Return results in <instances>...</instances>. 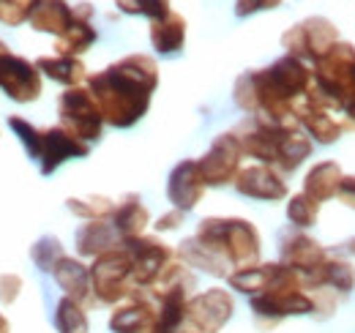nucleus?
I'll list each match as a JSON object with an SVG mask.
<instances>
[{
    "label": "nucleus",
    "mask_w": 355,
    "mask_h": 333,
    "mask_svg": "<svg viewBox=\"0 0 355 333\" xmlns=\"http://www.w3.org/2000/svg\"><path fill=\"white\" fill-rule=\"evenodd\" d=\"M336 42H339L336 28L322 17H309L282 36V44H284V49H290V55L314 58V60H320Z\"/></svg>",
    "instance_id": "0eeeda50"
},
{
    "label": "nucleus",
    "mask_w": 355,
    "mask_h": 333,
    "mask_svg": "<svg viewBox=\"0 0 355 333\" xmlns=\"http://www.w3.org/2000/svg\"><path fill=\"white\" fill-rule=\"evenodd\" d=\"M339 183H342V169L334 162H322L306 175L304 194H309L314 203H325L328 197H334L339 191Z\"/></svg>",
    "instance_id": "aec40b11"
},
{
    "label": "nucleus",
    "mask_w": 355,
    "mask_h": 333,
    "mask_svg": "<svg viewBox=\"0 0 355 333\" xmlns=\"http://www.w3.org/2000/svg\"><path fill=\"white\" fill-rule=\"evenodd\" d=\"M58 110H60V126H63L71 137H77V139H83V142H93V139L101 137V123H104V118H101V112H98V107H96L90 90H83V87L66 90V93L60 96Z\"/></svg>",
    "instance_id": "20e7f679"
},
{
    "label": "nucleus",
    "mask_w": 355,
    "mask_h": 333,
    "mask_svg": "<svg viewBox=\"0 0 355 333\" xmlns=\"http://www.w3.org/2000/svg\"><path fill=\"white\" fill-rule=\"evenodd\" d=\"M0 333H8V320L0 314Z\"/></svg>",
    "instance_id": "f704fd0d"
},
{
    "label": "nucleus",
    "mask_w": 355,
    "mask_h": 333,
    "mask_svg": "<svg viewBox=\"0 0 355 333\" xmlns=\"http://www.w3.org/2000/svg\"><path fill=\"white\" fill-rule=\"evenodd\" d=\"M183 221V210H173V213H167V216H162L159 221H156V230L159 232H164V230H178V224Z\"/></svg>",
    "instance_id": "473e14b6"
},
{
    "label": "nucleus",
    "mask_w": 355,
    "mask_h": 333,
    "mask_svg": "<svg viewBox=\"0 0 355 333\" xmlns=\"http://www.w3.org/2000/svg\"><path fill=\"white\" fill-rule=\"evenodd\" d=\"M317 90L334 101L350 107L355 101V49L336 42L317 60Z\"/></svg>",
    "instance_id": "7ed1b4c3"
},
{
    "label": "nucleus",
    "mask_w": 355,
    "mask_h": 333,
    "mask_svg": "<svg viewBox=\"0 0 355 333\" xmlns=\"http://www.w3.org/2000/svg\"><path fill=\"white\" fill-rule=\"evenodd\" d=\"M137 11L145 14L150 22H159L170 14V0H137Z\"/></svg>",
    "instance_id": "c85d7f7f"
},
{
    "label": "nucleus",
    "mask_w": 355,
    "mask_h": 333,
    "mask_svg": "<svg viewBox=\"0 0 355 333\" xmlns=\"http://www.w3.org/2000/svg\"><path fill=\"white\" fill-rule=\"evenodd\" d=\"M148 224V210L139 203L137 194H126L123 203L115 208L112 216V227L118 230V235L126 241V238H137Z\"/></svg>",
    "instance_id": "6ab92c4d"
},
{
    "label": "nucleus",
    "mask_w": 355,
    "mask_h": 333,
    "mask_svg": "<svg viewBox=\"0 0 355 333\" xmlns=\"http://www.w3.org/2000/svg\"><path fill=\"white\" fill-rule=\"evenodd\" d=\"M180 257L189 265H194L200 271H208L214 276H230V262L224 259L222 254H216L214 249H208L205 244H200L197 238H189V241L180 244Z\"/></svg>",
    "instance_id": "412c9836"
},
{
    "label": "nucleus",
    "mask_w": 355,
    "mask_h": 333,
    "mask_svg": "<svg viewBox=\"0 0 355 333\" xmlns=\"http://www.w3.org/2000/svg\"><path fill=\"white\" fill-rule=\"evenodd\" d=\"M282 0H235V17H252L257 11L279 8Z\"/></svg>",
    "instance_id": "c756f323"
},
{
    "label": "nucleus",
    "mask_w": 355,
    "mask_h": 333,
    "mask_svg": "<svg viewBox=\"0 0 355 333\" xmlns=\"http://www.w3.org/2000/svg\"><path fill=\"white\" fill-rule=\"evenodd\" d=\"M39 0H0V22L3 25H22V22H31V14L36 8Z\"/></svg>",
    "instance_id": "bb28decb"
},
{
    "label": "nucleus",
    "mask_w": 355,
    "mask_h": 333,
    "mask_svg": "<svg viewBox=\"0 0 355 333\" xmlns=\"http://www.w3.org/2000/svg\"><path fill=\"white\" fill-rule=\"evenodd\" d=\"M115 246H118V230L104 221H90L77 232V251L83 257H101L104 251H112Z\"/></svg>",
    "instance_id": "a211bd4d"
},
{
    "label": "nucleus",
    "mask_w": 355,
    "mask_h": 333,
    "mask_svg": "<svg viewBox=\"0 0 355 333\" xmlns=\"http://www.w3.org/2000/svg\"><path fill=\"white\" fill-rule=\"evenodd\" d=\"M235 189L243 197H254V200H282L287 194V183L266 164L249 166V169L238 172Z\"/></svg>",
    "instance_id": "f8f14e48"
},
{
    "label": "nucleus",
    "mask_w": 355,
    "mask_h": 333,
    "mask_svg": "<svg viewBox=\"0 0 355 333\" xmlns=\"http://www.w3.org/2000/svg\"><path fill=\"white\" fill-rule=\"evenodd\" d=\"M22 290V279L17 273H3L0 276V303H14Z\"/></svg>",
    "instance_id": "7c9ffc66"
},
{
    "label": "nucleus",
    "mask_w": 355,
    "mask_h": 333,
    "mask_svg": "<svg viewBox=\"0 0 355 333\" xmlns=\"http://www.w3.org/2000/svg\"><path fill=\"white\" fill-rule=\"evenodd\" d=\"M156 325V317H153V309L148 303H129L123 309H118L110 320V328L115 333H145L148 328Z\"/></svg>",
    "instance_id": "4be33fe9"
},
{
    "label": "nucleus",
    "mask_w": 355,
    "mask_h": 333,
    "mask_svg": "<svg viewBox=\"0 0 355 333\" xmlns=\"http://www.w3.org/2000/svg\"><path fill=\"white\" fill-rule=\"evenodd\" d=\"M36 66H39V71H44L49 80H55V83L60 85H69V87H77V85L85 80V66L77 58H66V55L39 58Z\"/></svg>",
    "instance_id": "5701e85b"
},
{
    "label": "nucleus",
    "mask_w": 355,
    "mask_h": 333,
    "mask_svg": "<svg viewBox=\"0 0 355 333\" xmlns=\"http://www.w3.org/2000/svg\"><path fill=\"white\" fill-rule=\"evenodd\" d=\"M55 325L60 333H88V317L74 298H63L55 311Z\"/></svg>",
    "instance_id": "b1692460"
},
{
    "label": "nucleus",
    "mask_w": 355,
    "mask_h": 333,
    "mask_svg": "<svg viewBox=\"0 0 355 333\" xmlns=\"http://www.w3.org/2000/svg\"><path fill=\"white\" fill-rule=\"evenodd\" d=\"M295 118L309 128V134L314 139H320V142H325V145L334 142V139L339 137V131H342V126L336 123L331 115H325V110H322L311 96L301 107H295Z\"/></svg>",
    "instance_id": "f3484780"
},
{
    "label": "nucleus",
    "mask_w": 355,
    "mask_h": 333,
    "mask_svg": "<svg viewBox=\"0 0 355 333\" xmlns=\"http://www.w3.org/2000/svg\"><path fill=\"white\" fill-rule=\"evenodd\" d=\"M232 314V300L224 290H208L189 300L186 306V320L200 328L202 333L219 331Z\"/></svg>",
    "instance_id": "9d476101"
},
{
    "label": "nucleus",
    "mask_w": 355,
    "mask_h": 333,
    "mask_svg": "<svg viewBox=\"0 0 355 333\" xmlns=\"http://www.w3.org/2000/svg\"><path fill=\"white\" fill-rule=\"evenodd\" d=\"M243 148L238 142V134H219L211 151L197 162L205 186H224L238 178V164H241Z\"/></svg>",
    "instance_id": "6e6552de"
},
{
    "label": "nucleus",
    "mask_w": 355,
    "mask_h": 333,
    "mask_svg": "<svg viewBox=\"0 0 355 333\" xmlns=\"http://www.w3.org/2000/svg\"><path fill=\"white\" fill-rule=\"evenodd\" d=\"M71 213H77V216H83V219H88V221H101V219H107V216H115V208L118 205H112L107 197H88V200H69L66 203Z\"/></svg>",
    "instance_id": "a878e982"
},
{
    "label": "nucleus",
    "mask_w": 355,
    "mask_h": 333,
    "mask_svg": "<svg viewBox=\"0 0 355 333\" xmlns=\"http://www.w3.org/2000/svg\"><path fill=\"white\" fill-rule=\"evenodd\" d=\"M202 191H205V180H202V172L197 162H180L173 169L170 180H167V197L178 210H191L200 200H202Z\"/></svg>",
    "instance_id": "9b49d317"
},
{
    "label": "nucleus",
    "mask_w": 355,
    "mask_h": 333,
    "mask_svg": "<svg viewBox=\"0 0 355 333\" xmlns=\"http://www.w3.org/2000/svg\"><path fill=\"white\" fill-rule=\"evenodd\" d=\"M55 282L60 284V290H66V298H74L77 303L85 300L90 292V271L74 257H63L55 271H52Z\"/></svg>",
    "instance_id": "2eb2a0df"
},
{
    "label": "nucleus",
    "mask_w": 355,
    "mask_h": 333,
    "mask_svg": "<svg viewBox=\"0 0 355 333\" xmlns=\"http://www.w3.org/2000/svg\"><path fill=\"white\" fill-rule=\"evenodd\" d=\"M183 42H186V19L175 11H170L164 19L150 25V44H153L156 52L175 55L183 46Z\"/></svg>",
    "instance_id": "dca6fc26"
},
{
    "label": "nucleus",
    "mask_w": 355,
    "mask_h": 333,
    "mask_svg": "<svg viewBox=\"0 0 355 333\" xmlns=\"http://www.w3.org/2000/svg\"><path fill=\"white\" fill-rule=\"evenodd\" d=\"M156 85L159 69L148 55H129L88 77V90L104 123L115 128H129L148 112Z\"/></svg>",
    "instance_id": "f257e3e1"
},
{
    "label": "nucleus",
    "mask_w": 355,
    "mask_h": 333,
    "mask_svg": "<svg viewBox=\"0 0 355 333\" xmlns=\"http://www.w3.org/2000/svg\"><path fill=\"white\" fill-rule=\"evenodd\" d=\"M123 249L129 251V257H132V279L134 284H139V287L156 284L159 276L164 273V268L173 259V251L167 249L162 241H156V238H142V235L126 238Z\"/></svg>",
    "instance_id": "423d86ee"
},
{
    "label": "nucleus",
    "mask_w": 355,
    "mask_h": 333,
    "mask_svg": "<svg viewBox=\"0 0 355 333\" xmlns=\"http://www.w3.org/2000/svg\"><path fill=\"white\" fill-rule=\"evenodd\" d=\"M339 200L345 203V205H350L355 208V178H342V183H339Z\"/></svg>",
    "instance_id": "2f4dec72"
},
{
    "label": "nucleus",
    "mask_w": 355,
    "mask_h": 333,
    "mask_svg": "<svg viewBox=\"0 0 355 333\" xmlns=\"http://www.w3.org/2000/svg\"><path fill=\"white\" fill-rule=\"evenodd\" d=\"M197 241L238 268H252L260 257V235L243 219H202Z\"/></svg>",
    "instance_id": "f03ea898"
},
{
    "label": "nucleus",
    "mask_w": 355,
    "mask_h": 333,
    "mask_svg": "<svg viewBox=\"0 0 355 333\" xmlns=\"http://www.w3.org/2000/svg\"><path fill=\"white\" fill-rule=\"evenodd\" d=\"M115 6H118L123 14H139V11H137V0H115Z\"/></svg>",
    "instance_id": "72a5a7b5"
},
{
    "label": "nucleus",
    "mask_w": 355,
    "mask_h": 333,
    "mask_svg": "<svg viewBox=\"0 0 355 333\" xmlns=\"http://www.w3.org/2000/svg\"><path fill=\"white\" fill-rule=\"evenodd\" d=\"M129 279H132V257L123 246L104 251L101 257H96L90 268V287L104 303H115L118 298H123L129 292L126 290Z\"/></svg>",
    "instance_id": "39448f33"
},
{
    "label": "nucleus",
    "mask_w": 355,
    "mask_h": 333,
    "mask_svg": "<svg viewBox=\"0 0 355 333\" xmlns=\"http://www.w3.org/2000/svg\"><path fill=\"white\" fill-rule=\"evenodd\" d=\"M74 25V8L66 0H39L31 14V28L42 33L63 36Z\"/></svg>",
    "instance_id": "4468645a"
},
{
    "label": "nucleus",
    "mask_w": 355,
    "mask_h": 333,
    "mask_svg": "<svg viewBox=\"0 0 355 333\" xmlns=\"http://www.w3.org/2000/svg\"><path fill=\"white\" fill-rule=\"evenodd\" d=\"M317 205H320V203H314L309 194H298V197L290 200L287 216H290V221L298 224V227H311L314 219H317Z\"/></svg>",
    "instance_id": "cd10ccee"
},
{
    "label": "nucleus",
    "mask_w": 355,
    "mask_h": 333,
    "mask_svg": "<svg viewBox=\"0 0 355 333\" xmlns=\"http://www.w3.org/2000/svg\"><path fill=\"white\" fill-rule=\"evenodd\" d=\"M90 17H93V6L90 3H80L74 6V25L58 36V55H66V58H74L80 52H85L90 44L96 42V28L90 25Z\"/></svg>",
    "instance_id": "ddd939ff"
},
{
    "label": "nucleus",
    "mask_w": 355,
    "mask_h": 333,
    "mask_svg": "<svg viewBox=\"0 0 355 333\" xmlns=\"http://www.w3.org/2000/svg\"><path fill=\"white\" fill-rule=\"evenodd\" d=\"M88 142L71 137L63 126H52L42 131V142H39V156L36 162L42 164V175H52L66 159H80L88 156Z\"/></svg>",
    "instance_id": "1a4fd4ad"
},
{
    "label": "nucleus",
    "mask_w": 355,
    "mask_h": 333,
    "mask_svg": "<svg viewBox=\"0 0 355 333\" xmlns=\"http://www.w3.org/2000/svg\"><path fill=\"white\" fill-rule=\"evenodd\" d=\"M63 257H66V254H63L60 241L52 238V235H46V238H42V241H36L33 249H31V259H33V262L39 265V271H44V273H52L55 265H58Z\"/></svg>",
    "instance_id": "393cba45"
}]
</instances>
